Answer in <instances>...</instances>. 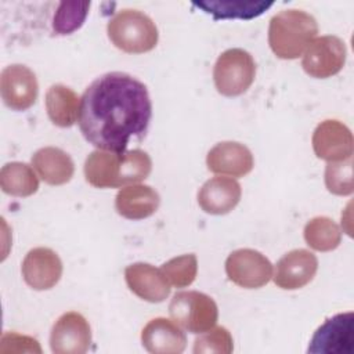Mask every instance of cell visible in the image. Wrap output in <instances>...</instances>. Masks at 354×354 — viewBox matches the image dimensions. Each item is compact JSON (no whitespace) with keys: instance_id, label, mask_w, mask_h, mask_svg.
Returning <instances> with one entry per match:
<instances>
[{"instance_id":"20","label":"cell","mask_w":354,"mask_h":354,"mask_svg":"<svg viewBox=\"0 0 354 354\" xmlns=\"http://www.w3.org/2000/svg\"><path fill=\"white\" fill-rule=\"evenodd\" d=\"M32 166L37 176L48 185H62L71 181L75 173L72 158L55 147L37 149L32 156Z\"/></svg>"},{"instance_id":"28","label":"cell","mask_w":354,"mask_h":354,"mask_svg":"<svg viewBox=\"0 0 354 354\" xmlns=\"http://www.w3.org/2000/svg\"><path fill=\"white\" fill-rule=\"evenodd\" d=\"M234 350V340L231 333L224 326L212 328L195 339V354H230Z\"/></svg>"},{"instance_id":"16","label":"cell","mask_w":354,"mask_h":354,"mask_svg":"<svg viewBox=\"0 0 354 354\" xmlns=\"http://www.w3.org/2000/svg\"><path fill=\"white\" fill-rule=\"evenodd\" d=\"M241 196L242 188L236 180L216 176L207 180L198 191V205L207 214L221 216L235 209Z\"/></svg>"},{"instance_id":"7","label":"cell","mask_w":354,"mask_h":354,"mask_svg":"<svg viewBox=\"0 0 354 354\" xmlns=\"http://www.w3.org/2000/svg\"><path fill=\"white\" fill-rule=\"evenodd\" d=\"M347 57L344 41L333 35L315 37L304 50L301 66L307 75L315 79H326L337 75Z\"/></svg>"},{"instance_id":"25","label":"cell","mask_w":354,"mask_h":354,"mask_svg":"<svg viewBox=\"0 0 354 354\" xmlns=\"http://www.w3.org/2000/svg\"><path fill=\"white\" fill-rule=\"evenodd\" d=\"M90 1H62L58 4L53 18L55 35H69L77 30L86 21Z\"/></svg>"},{"instance_id":"18","label":"cell","mask_w":354,"mask_h":354,"mask_svg":"<svg viewBox=\"0 0 354 354\" xmlns=\"http://www.w3.org/2000/svg\"><path fill=\"white\" fill-rule=\"evenodd\" d=\"M141 343L152 354H180L187 346V336L174 321L159 317L142 328Z\"/></svg>"},{"instance_id":"13","label":"cell","mask_w":354,"mask_h":354,"mask_svg":"<svg viewBox=\"0 0 354 354\" xmlns=\"http://www.w3.org/2000/svg\"><path fill=\"white\" fill-rule=\"evenodd\" d=\"M318 270V259L307 249H293L275 264L274 282L285 290H296L313 281Z\"/></svg>"},{"instance_id":"3","label":"cell","mask_w":354,"mask_h":354,"mask_svg":"<svg viewBox=\"0 0 354 354\" xmlns=\"http://www.w3.org/2000/svg\"><path fill=\"white\" fill-rule=\"evenodd\" d=\"M318 33L315 18L297 8L282 10L270 19L268 44L281 59H296Z\"/></svg>"},{"instance_id":"27","label":"cell","mask_w":354,"mask_h":354,"mask_svg":"<svg viewBox=\"0 0 354 354\" xmlns=\"http://www.w3.org/2000/svg\"><path fill=\"white\" fill-rule=\"evenodd\" d=\"M325 185L333 195H351L354 191L353 158L340 162H329L325 169Z\"/></svg>"},{"instance_id":"6","label":"cell","mask_w":354,"mask_h":354,"mask_svg":"<svg viewBox=\"0 0 354 354\" xmlns=\"http://www.w3.org/2000/svg\"><path fill=\"white\" fill-rule=\"evenodd\" d=\"M171 319L191 333H203L212 329L218 319L216 301L198 290H184L173 296L169 304Z\"/></svg>"},{"instance_id":"9","label":"cell","mask_w":354,"mask_h":354,"mask_svg":"<svg viewBox=\"0 0 354 354\" xmlns=\"http://www.w3.org/2000/svg\"><path fill=\"white\" fill-rule=\"evenodd\" d=\"M354 314L351 311L328 318L313 335L307 353L351 354L354 343Z\"/></svg>"},{"instance_id":"12","label":"cell","mask_w":354,"mask_h":354,"mask_svg":"<svg viewBox=\"0 0 354 354\" xmlns=\"http://www.w3.org/2000/svg\"><path fill=\"white\" fill-rule=\"evenodd\" d=\"M311 144L314 153L322 160L340 162L353 158V133L340 120L326 119L321 122L313 133Z\"/></svg>"},{"instance_id":"1","label":"cell","mask_w":354,"mask_h":354,"mask_svg":"<svg viewBox=\"0 0 354 354\" xmlns=\"http://www.w3.org/2000/svg\"><path fill=\"white\" fill-rule=\"evenodd\" d=\"M152 118L147 86L124 72H109L84 90L79 127L91 145L108 152H126L131 140H142Z\"/></svg>"},{"instance_id":"8","label":"cell","mask_w":354,"mask_h":354,"mask_svg":"<svg viewBox=\"0 0 354 354\" xmlns=\"http://www.w3.org/2000/svg\"><path fill=\"white\" fill-rule=\"evenodd\" d=\"M225 272L235 285L245 289H259L272 278V264L259 250L238 249L228 254Z\"/></svg>"},{"instance_id":"26","label":"cell","mask_w":354,"mask_h":354,"mask_svg":"<svg viewBox=\"0 0 354 354\" xmlns=\"http://www.w3.org/2000/svg\"><path fill=\"white\" fill-rule=\"evenodd\" d=\"M160 271L170 286L187 288L196 278L198 259L194 253L181 254L163 263Z\"/></svg>"},{"instance_id":"19","label":"cell","mask_w":354,"mask_h":354,"mask_svg":"<svg viewBox=\"0 0 354 354\" xmlns=\"http://www.w3.org/2000/svg\"><path fill=\"white\" fill-rule=\"evenodd\" d=\"M160 205V196L155 188L145 184L123 187L115 198L116 212L129 220L151 217Z\"/></svg>"},{"instance_id":"22","label":"cell","mask_w":354,"mask_h":354,"mask_svg":"<svg viewBox=\"0 0 354 354\" xmlns=\"http://www.w3.org/2000/svg\"><path fill=\"white\" fill-rule=\"evenodd\" d=\"M0 187L7 195L26 198L39 189V178L29 165L8 162L0 170Z\"/></svg>"},{"instance_id":"5","label":"cell","mask_w":354,"mask_h":354,"mask_svg":"<svg viewBox=\"0 0 354 354\" xmlns=\"http://www.w3.org/2000/svg\"><path fill=\"white\" fill-rule=\"evenodd\" d=\"M256 62L243 48H228L221 53L213 68L216 90L225 97H238L254 82Z\"/></svg>"},{"instance_id":"23","label":"cell","mask_w":354,"mask_h":354,"mask_svg":"<svg viewBox=\"0 0 354 354\" xmlns=\"http://www.w3.org/2000/svg\"><path fill=\"white\" fill-rule=\"evenodd\" d=\"M194 6L210 14L214 19H252L268 10L272 1H199Z\"/></svg>"},{"instance_id":"29","label":"cell","mask_w":354,"mask_h":354,"mask_svg":"<svg viewBox=\"0 0 354 354\" xmlns=\"http://www.w3.org/2000/svg\"><path fill=\"white\" fill-rule=\"evenodd\" d=\"M1 353H41V348L39 346V342L30 336L19 335L15 332H6L1 336Z\"/></svg>"},{"instance_id":"4","label":"cell","mask_w":354,"mask_h":354,"mask_svg":"<svg viewBox=\"0 0 354 354\" xmlns=\"http://www.w3.org/2000/svg\"><path fill=\"white\" fill-rule=\"evenodd\" d=\"M106 33L116 48L129 54H144L153 50L159 39L152 18L131 8L116 12L106 25Z\"/></svg>"},{"instance_id":"10","label":"cell","mask_w":354,"mask_h":354,"mask_svg":"<svg viewBox=\"0 0 354 354\" xmlns=\"http://www.w3.org/2000/svg\"><path fill=\"white\" fill-rule=\"evenodd\" d=\"M0 94L10 109H29L36 102L39 94L35 72L21 64L6 66L0 75Z\"/></svg>"},{"instance_id":"15","label":"cell","mask_w":354,"mask_h":354,"mask_svg":"<svg viewBox=\"0 0 354 354\" xmlns=\"http://www.w3.org/2000/svg\"><path fill=\"white\" fill-rule=\"evenodd\" d=\"M206 166L212 173L220 176L243 177L252 171L254 159L246 145L236 141H223L207 152Z\"/></svg>"},{"instance_id":"2","label":"cell","mask_w":354,"mask_h":354,"mask_svg":"<svg viewBox=\"0 0 354 354\" xmlns=\"http://www.w3.org/2000/svg\"><path fill=\"white\" fill-rule=\"evenodd\" d=\"M152 170V160L145 151L108 152L97 149L84 162L86 181L95 188H123L145 180Z\"/></svg>"},{"instance_id":"21","label":"cell","mask_w":354,"mask_h":354,"mask_svg":"<svg viewBox=\"0 0 354 354\" xmlns=\"http://www.w3.org/2000/svg\"><path fill=\"white\" fill-rule=\"evenodd\" d=\"M46 111L50 120L58 127H71L79 120L80 98L64 84H53L44 98Z\"/></svg>"},{"instance_id":"24","label":"cell","mask_w":354,"mask_h":354,"mask_svg":"<svg viewBox=\"0 0 354 354\" xmlns=\"http://www.w3.org/2000/svg\"><path fill=\"white\" fill-rule=\"evenodd\" d=\"M303 235L306 243L317 252L335 250L342 242V231L339 225L325 216L308 220L304 225Z\"/></svg>"},{"instance_id":"11","label":"cell","mask_w":354,"mask_h":354,"mask_svg":"<svg viewBox=\"0 0 354 354\" xmlns=\"http://www.w3.org/2000/svg\"><path fill=\"white\" fill-rule=\"evenodd\" d=\"M91 344L88 321L76 311L62 314L53 325L50 347L55 354H83Z\"/></svg>"},{"instance_id":"17","label":"cell","mask_w":354,"mask_h":354,"mask_svg":"<svg viewBox=\"0 0 354 354\" xmlns=\"http://www.w3.org/2000/svg\"><path fill=\"white\" fill-rule=\"evenodd\" d=\"M124 279L129 289L140 299L149 303H162L170 295V285L160 268L148 263H134L124 268Z\"/></svg>"},{"instance_id":"14","label":"cell","mask_w":354,"mask_h":354,"mask_svg":"<svg viewBox=\"0 0 354 354\" xmlns=\"http://www.w3.org/2000/svg\"><path fill=\"white\" fill-rule=\"evenodd\" d=\"M21 271L28 286L35 290H47L61 279L62 261L53 249L40 246L26 253Z\"/></svg>"}]
</instances>
